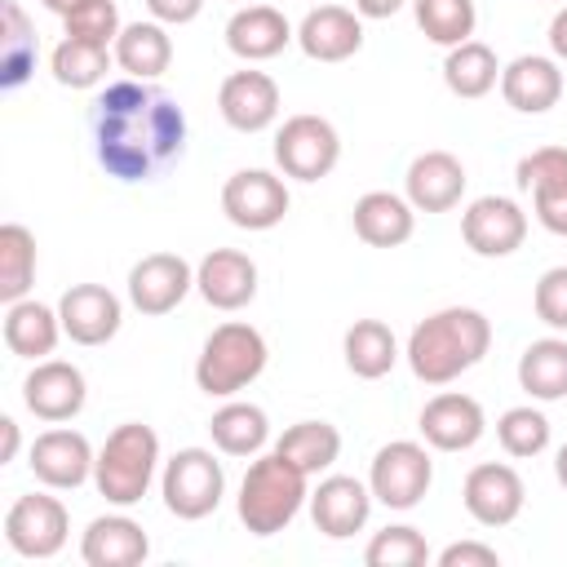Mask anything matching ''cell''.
I'll list each match as a JSON object with an SVG mask.
<instances>
[{"label": "cell", "mask_w": 567, "mask_h": 567, "mask_svg": "<svg viewBox=\"0 0 567 567\" xmlns=\"http://www.w3.org/2000/svg\"><path fill=\"white\" fill-rule=\"evenodd\" d=\"M93 159L115 182H151L186 151V111L155 80H115L89 111Z\"/></svg>", "instance_id": "6da1fadb"}, {"label": "cell", "mask_w": 567, "mask_h": 567, "mask_svg": "<svg viewBox=\"0 0 567 567\" xmlns=\"http://www.w3.org/2000/svg\"><path fill=\"white\" fill-rule=\"evenodd\" d=\"M217 111L235 133H261L279 120V84L266 71H230L217 89Z\"/></svg>", "instance_id": "d6986e66"}, {"label": "cell", "mask_w": 567, "mask_h": 567, "mask_svg": "<svg viewBox=\"0 0 567 567\" xmlns=\"http://www.w3.org/2000/svg\"><path fill=\"white\" fill-rule=\"evenodd\" d=\"M461 239L478 257H509L527 239V213L509 195H478L461 213Z\"/></svg>", "instance_id": "7c38bea8"}, {"label": "cell", "mask_w": 567, "mask_h": 567, "mask_svg": "<svg viewBox=\"0 0 567 567\" xmlns=\"http://www.w3.org/2000/svg\"><path fill=\"white\" fill-rule=\"evenodd\" d=\"M341 159V133L323 115H288L275 133V164L292 182H323Z\"/></svg>", "instance_id": "52a82bcc"}, {"label": "cell", "mask_w": 567, "mask_h": 567, "mask_svg": "<svg viewBox=\"0 0 567 567\" xmlns=\"http://www.w3.org/2000/svg\"><path fill=\"white\" fill-rule=\"evenodd\" d=\"M461 501H465V514L478 523V527H509L518 514H523V501H527V487H523V474L505 461H483L465 474V487H461Z\"/></svg>", "instance_id": "8fae6325"}, {"label": "cell", "mask_w": 567, "mask_h": 567, "mask_svg": "<svg viewBox=\"0 0 567 567\" xmlns=\"http://www.w3.org/2000/svg\"><path fill=\"white\" fill-rule=\"evenodd\" d=\"M58 337H66V332H62V319H58L53 306H44L35 297H22V301L4 306V346H9V354L40 363L58 350Z\"/></svg>", "instance_id": "4316f807"}, {"label": "cell", "mask_w": 567, "mask_h": 567, "mask_svg": "<svg viewBox=\"0 0 567 567\" xmlns=\"http://www.w3.org/2000/svg\"><path fill=\"white\" fill-rule=\"evenodd\" d=\"M58 319L75 346H106L124 323V306L106 284H71L58 301Z\"/></svg>", "instance_id": "9a60e30c"}, {"label": "cell", "mask_w": 567, "mask_h": 567, "mask_svg": "<svg viewBox=\"0 0 567 567\" xmlns=\"http://www.w3.org/2000/svg\"><path fill=\"white\" fill-rule=\"evenodd\" d=\"M496 439H501L505 456H518V461L540 456V452L549 447V416H545L540 408H532V403H518V408L501 412Z\"/></svg>", "instance_id": "74e56055"}, {"label": "cell", "mask_w": 567, "mask_h": 567, "mask_svg": "<svg viewBox=\"0 0 567 567\" xmlns=\"http://www.w3.org/2000/svg\"><path fill=\"white\" fill-rule=\"evenodd\" d=\"M527 195H532L536 221H540L549 235H563V239H567V173H563V177H549V182H540V186H532Z\"/></svg>", "instance_id": "b9f144b4"}, {"label": "cell", "mask_w": 567, "mask_h": 567, "mask_svg": "<svg viewBox=\"0 0 567 567\" xmlns=\"http://www.w3.org/2000/svg\"><path fill=\"white\" fill-rule=\"evenodd\" d=\"M372 487L350 478V474H328L319 478V487L310 492V518L328 540H350L354 532L368 527L372 514Z\"/></svg>", "instance_id": "e0dca14e"}, {"label": "cell", "mask_w": 567, "mask_h": 567, "mask_svg": "<svg viewBox=\"0 0 567 567\" xmlns=\"http://www.w3.org/2000/svg\"><path fill=\"white\" fill-rule=\"evenodd\" d=\"M40 4H44L49 13H58V18H66V13H71V9L80 4V0H40Z\"/></svg>", "instance_id": "f907efd6"}, {"label": "cell", "mask_w": 567, "mask_h": 567, "mask_svg": "<svg viewBox=\"0 0 567 567\" xmlns=\"http://www.w3.org/2000/svg\"><path fill=\"white\" fill-rule=\"evenodd\" d=\"M146 9H151L155 22H164V27H182V22H195V18H199L204 0H146Z\"/></svg>", "instance_id": "f6af8a7d"}, {"label": "cell", "mask_w": 567, "mask_h": 567, "mask_svg": "<svg viewBox=\"0 0 567 567\" xmlns=\"http://www.w3.org/2000/svg\"><path fill=\"white\" fill-rule=\"evenodd\" d=\"M111 49L106 44H89V40H71L62 35V44L49 53V71L62 89H97L111 71Z\"/></svg>", "instance_id": "e575fe53"}, {"label": "cell", "mask_w": 567, "mask_h": 567, "mask_svg": "<svg viewBox=\"0 0 567 567\" xmlns=\"http://www.w3.org/2000/svg\"><path fill=\"white\" fill-rule=\"evenodd\" d=\"M146 554H151V540L142 523L128 514H102L80 536V558L89 567H137L146 563Z\"/></svg>", "instance_id": "d4e9b609"}, {"label": "cell", "mask_w": 567, "mask_h": 567, "mask_svg": "<svg viewBox=\"0 0 567 567\" xmlns=\"http://www.w3.org/2000/svg\"><path fill=\"white\" fill-rule=\"evenodd\" d=\"M501 554L483 540H452L443 554H439V567H496Z\"/></svg>", "instance_id": "ee69618b"}, {"label": "cell", "mask_w": 567, "mask_h": 567, "mask_svg": "<svg viewBox=\"0 0 567 567\" xmlns=\"http://www.w3.org/2000/svg\"><path fill=\"white\" fill-rule=\"evenodd\" d=\"M71 536V514L49 492H27L4 514V540L22 558H53Z\"/></svg>", "instance_id": "9c48e42d"}, {"label": "cell", "mask_w": 567, "mask_h": 567, "mask_svg": "<svg viewBox=\"0 0 567 567\" xmlns=\"http://www.w3.org/2000/svg\"><path fill=\"white\" fill-rule=\"evenodd\" d=\"M288 40H297V31L275 4H239L226 22V49L244 62H266L284 53Z\"/></svg>", "instance_id": "cb8c5ba5"}, {"label": "cell", "mask_w": 567, "mask_h": 567, "mask_svg": "<svg viewBox=\"0 0 567 567\" xmlns=\"http://www.w3.org/2000/svg\"><path fill=\"white\" fill-rule=\"evenodd\" d=\"M563 173H567V146H536L518 159L514 182H518V190H532V186H540L549 177H563Z\"/></svg>", "instance_id": "7bdbcfd3"}, {"label": "cell", "mask_w": 567, "mask_h": 567, "mask_svg": "<svg viewBox=\"0 0 567 567\" xmlns=\"http://www.w3.org/2000/svg\"><path fill=\"white\" fill-rule=\"evenodd\" d=\"M354 235L368 244V248H399L412 239L416 230V208L408 204V195H394V190H368L354 199Z\"/></svg>", "instance_id": "484cf974"}, {"label": "cell", "mask_w": 567, "mask_h": 567, "mask_svg": "<svg viewBox=\"0 0 567 567\" xmlns=\"http://www.w3.org/2000/svg\"><path fill=\"white\" fill-rule=\"evenodd\" d=\"M195 288L213 310H244L257 297V261L239 248H213L195 266Z\"/></svg>", "instance_id": "7402d4cb"}, {"label": "cell", "mask_w": 567, "mask_h": 567, "mask_svg": "<svg viewBox=\"0 0 567 567\" xmlns=\"http://www.w3.org/2000/svg\"><path fill=\"white\" fill-rule=\"evenodd\" d=\"M62 27H66L71 40H89V44H106V49H111L115 35L124 31L115 0H80V4L62 18Z\"/></svg>", "instance_id": "ab89813d"}, {"label": "cell", "mask_w": 567, "mask_h": 567, "mask_svg": "<svg viewBox=\"0 0 567 567\" xmlns=\"http://www.w3.org/2000/svg\"><path fill=\"white\" fill-rule=\"evenodd\" d=\"M275 452L315 478V474L332 470V461L341 456V430L332 421H297L275 439Z\"/></svg>", "instance_id": "836d02e7"}, {"label": "cell", "mask_w": 567, "mask_h": 567, "mask_svg": "<svg viewBox=\"0 0 567 567\" xmlns=\"http://www.w3.org/2000/svg\"><path fill=\"white\" fill-rule=\"evenodd\" d=\"M518 385L536 403H558L567 399V341L563 337H540L518 354Z\"/></svg>", "instance_id": "4dcf8cb0"}, {"label": "cell", "mask_w": 567, "mask_h": 567, "mask_svg": "<svg viewBox=\"0 0 567 567\" xmlns=\"http://www.w3.org/2000/svg\"><path fill=\"white\" fill-rule=\"evenodd\" d=\"M159 496L164 509L182 523L208 518L226 496V470L208 447H182L159 470Z\"/></svg>", "instance_id": "8992f818"}, {"label": "cell", "mask_w": 567, "mask_h": 567, "mask_svg": "<svg viewBox=\"0 0 567 567\" xmlns=\"http://www.w3.org/2000/svg\"><path fill=\"white\" fill-rule=\"evenodd\" d=\"M403 4H412V0H354V13L359 18H394Z\"/></svg>", "instance_id": "bcb514c9"}, {"label": "cell", "mask_w": 567, "mask_h": 567, "mask_svg": "<svg viewBox=\"0 0 567 567\" xmlns=\"http://www.w3.org/2000/svg\"><path fill=\"white\" fill-rule=\"evenodd\" d=\"M421 439L434 447V452H465L483 439L487 430V416H483V403L461 394V390H443L434 394L425 408H421Z\"/></svg>", "instance_id": "ac0fdd59"}, {"label": "cell", "mask_w": 567, "mask_h": 567, "mask_svg": "<svg viewBox=\"0 0 567 567\" xmlns=\"http://www.w3.org/2000/svg\"><path fill=\"white\" fill-rule=\"evenodd\" d=\"M35 53H40V44H35V31H31L27 13H22V4L18 0H0V89L4 93L22 89L31 80Z\"/></svg>", "instance_id": "f546056e"}, {"label": "cell", "mask_w": 567, "mask_h": 567, "mask_svg": "<svg viewBox=\"0 0 567 567\" xmlns=\"http://www.w3.org/2000/svg\"><path fill=\"white\" fill-rule=\"evenodd\" d=\"M492 350V319L474 306H443L425 315L408 337V368L425 385H447Z\"/></svg>", "instance_id": "7a4b0ae2"}, {"label": "cell", "mask_w": 567, "mask_h": 567, "mask_svg": "<svg viewBox=\"0 0 567 567\" xmlns=\"http://www.w3.org/2000/svg\"><path fill=\"white\" fill-rule=\"evenodd\" d=\"M155 470H159V434L142 421H124L106 434V443L97 447V461H93V487L97 496H106L111 505L128 509L137 505L151 483H155Z\"/></svg>", "instance_id": "277c9868"}, {"label": "cell", "mask_w": 567, "mask_h": 567, "mask_svg": "<svg viewBox=\"0 0 567 567\" xmlns=\"http://www.w3.org/2000/svg\"><path fill=\"white\" fill-rule=\"evenodd\" d=\"M501 97L523 115H545L563 97V66L545 53H523L501 66Z\"/></svg>", "instance_id": "603a6c76"}, {"label": "cell", "mask_w": 567, "mask_h": 567, "mask_svg": "<svg viewBox=\"0 0 567 567\" xmlns=\"http://www.w3.org/2000/svg\"><path fill=\"white\" fill-rule=\"evenodd\" d=\"M465 164L452 155V151H421L412 164H408V177H403V190H408V204L416 213H447L461 204L465 195Z\"/></svg>", "instance_id": "ffe728a7"}, {"label": "cell", "mask_w": 567, "mask_h": 567, "mask_svg": "<svg viewBox=\"0 0 567 567\" xmlns=\"http://www.w3.org/2000/svg\"><path fill=\"white\" fill-rule=\"evenodd\" d=\"M235 4H244V0H235Z\"/></svg>", "instance_id": "816d5d0a"}, {"label": "cell", "mask_w": 567, "mask_h": 567, "mask_svg": "<svg viewBox=\"0 0 567 567\" xmlns=\"http://www.w3.org/2000/svg\"><path fill=\"white\" fill-rule=\"evenodd\" d=\"M532 306H536V319H540L545 328L567 332V266H549V270L536 279Z\"/></svg>", "instance_id": "60d3db41"}, {"label": "cell", "mask_w": 567, "mask_h": 567, "mask_svg": "<svg viewBox=\"0 0 567 567\" xmlns=\"http://www.w3.org/2000/svg\"><path fill=\"white\" fill-rule=\"evenodd\" d=\"M266 337L244 319H226L204 337V350L195 359V385L208 399H230L266 372Z\"/></svg>", "instance_id": "5b68a950"}, {"label": "cell", "mask_w": 567, "mask_h": 567, "mask_svg": "<svg viewBox=\"0 0 567 567\" xmlns=\"http://www.w3.org/2000/svg\"><path fill=\"white\" fill-rule=\"evenodd\" d=\"M412 13H416V27L425 31V40L443 44V49L474 40V27H478L474 0H412Z\"/></svg>", "instance_id": "8d00e7d4"}, {"label": "cell", "mask_w": 567, "mask_h": 567, "mask_svg": "<svg viewBox=\"0 0 567 567\" xmlns=\"http://www.w3.org/2000/svg\"><path fill=\"white\" fill-rule=\"evenodd\" d=\"M554 478L567 487V443H563V447H558V456H554Z\"/></svg>", "instance_id": "681fc988"}, {"label": "cell", "mask_w": 567, "mask_h": 567, "mask_svg": "<svg viewBox=\"0 0 567 567\" xmlns=\"http://www.w3.org/2000/svg\"><path fill=\"white\" fill-rule=\"evenodd\" d=\"M549 49H554L558 62H567V4L549 18Z\"/></svg>", "instance_id": "7dc6e473"}, {"label": "cell", "mask_w": 567, "mask_h": 567, "mask_svg": "<svg viewBox=\"0 0 567 567\" xmlns=\"http://www.w3.org/2000/svg\"><path fill=\"white\" fill-rule=\"evenodd\" d=\"M443 84L456 93V97H487L496 84H501V62L492 53V44L483 40H465L456 49H447L443 58Z\"/></svg>", "instance_id": "d6a6232c"}, {"label": "cell", "mask_w": 567, "mask_h": 567, "mask_svg": "<svg viewBox=\"0 0 567 567\" xmlns=\"http://www.w3.org/2000/svg\"><path fill=\"white\" fill-rule=\"evenodd\" d=\"M84 399H89L84 372L66 359H40L22 381V403L49 425H62V421L80 416Z\"/></svg>", "instance_id": "2e32d148"}, {"label": "cell", "mask_w": 567, "mask_h": 567, "mask_svg": "<svg viewBox=\"0 0 567 567\" xmlns=\"http://www.w3.org/2000/svg\"><path fill=\"white\" fill-rule=\"evenodd\" d=\"M195 288V266L182 252H146L128 270V301L142 315H168Z\"/></svg>", "instance_id": "5bb4252c"}, {"label": "cell", "mask_w": 567, "mask_h": 567, "mask_svg": "<svg viewBox=\"0 0 567 567\" xmlns=\"http://www.w3.org/2000/svg\"><path fill=\"white\" fill-rule=\"evenodd\" d=\"M434 483V461L421 443L412 439H394L385 447H377L372 470H368V487L385 509H416L421 496Z\"/></svg>", "instance_id": "ba28073f"}, {"label": "cell", "mask_w": 567, "mask_h": 567, "mask_svg": "<svg viewBox=\"0 0 567 567\" xmlns=\"http://www.w3.org/2000/svg\"><path fill=\"white\" fill-rule=\"evenodd\" d=\"M208 434H213V447L226 452V456H257L270 439V421L257 403H221L213 416H208Z\"/></svg>", "instance_id": "1f68e13d"}, {"label": "cell", "mask_w": 567, "mask_h": 567, "mask_svg": "<svg viewBox=\"0 0 567 567\" xmlns=\"http://www.w3.org/2000/svg\"><path fill=\"white\" fill-rule=\"evenodd\" d=\"M111 53H115V66L124 75H133V80H159L168 71V62H173V40H168L164 22H155V18L151 22H128L115 35Z\"/></svg>", "instance_id": "83f0119b"}, {"label": "cell", "mask_w": 567, "mask_h": 567, "mask_svg": "<svg viewBox=\"0 0 567 567\" xmlns=\"http://www.w3.org/2000/svg\"><path fill=\"white\" fill-rule=\"evenodd\" d=\"M341 354H346V368L359 381H381L399 363V341H394L390 323H381V319H354L346 328Z\"/></svg>", "instance_id": "f1b7e54d"}, {"label": "cell", "mask_w": 567, "mask_h": 567, "mask_svg": "<svg viewBox=\"0 0 567 567\" xmlns=\"http://www.w3.org/2000/svg\"><path fill=\"white\" fill-rule=\"evenodd\" d=\"M0 465H9L13 456H18V421L13 416H0Z\"/></svg>", "instance_id": "c3c4849f"}, {"label": "cell", "mask_w": 567, "mask_h": 567, "mask_svg": "<svg viewBox=\"0 0 567 567\" xmlns=\"http://www.w3.org/2000/svg\"><path fill=\"white\" fill-rule=\"evenodd\" d=\"M93 461H97V452L89 447V439L80 430H66V425H53V430L35 434L31 456H27L31 474L53 492H75L80 483H89Z\"/></svg>", "instance_id": "4fadbf2b"}, {"label": "cell", "mask_w": 567, "mask_h": 567, "mask_svg": "<svg viewBox=\"0 0 567 567\" xmlns=\"http://www.w3.org/2000/svg\"><path fill=\"white\" fill-rule=\"evenodd\" d=\"M35 284V235L22 221L0 226V301H22Z\"/></svg>", "instance_id": "d590c367"}, {"label": "cell", "mask_w": 567, "mask_h": 567, "mask_svg": "<svg viewBox=\"0 0 567 567\" xmlns=\"http://www.w3.org/2000/svg\"><path fill=\"white\" fill-rule=\"evenodd\" d=\"M297 44L310 62H346L363 49V18L346 4H319L301 18Z\"/></svg>", "instance_id": "44dd1931"}, {"label": "cell", "mask_w": 567, "mask_h": 567, "mask_svg": "<svg viewBox=\"0 0 567 567\" xmlns=\"http://www.w3.org/2000/svg\"><path fill=\"white\" fill-rule=\"evenodd\" d=\"M363 563L368 567H421V563H430V545L412 523H394L368 540Z\"/></svg>", "instance_id": "f35d334b"}, {"label": "cell", "mask_w": 567, "mask_h": 567, "mask_svg": "<svg viewBox=\"0 0 567 567\" xmlns=\"http://www.w3.org/2000/svg\"><path fill=\"white\" fill-rule=\"evenodd\" d=\"M306 501H310V474L270 447L266 456L257 452V461L248 465L239 496H235V509L252 536H275L301 514Z\"/></svg>", "instance_id": "3957f363"}, {"label": "cell", "mask_w": 567, "mask_h": 567, "mask_svg": "<svg viewBox=\"0 0 567 567\" xmlns=\"http://www.w3.org/2000/svg\"><path fill=\"white\" fill-rule=\"evenodd\" d=\"M221 213L239 230H270L288 217V186L270 168H239L221 186Z\"/></svg>", "instance_id": "30bf717a"}]
</instances>
